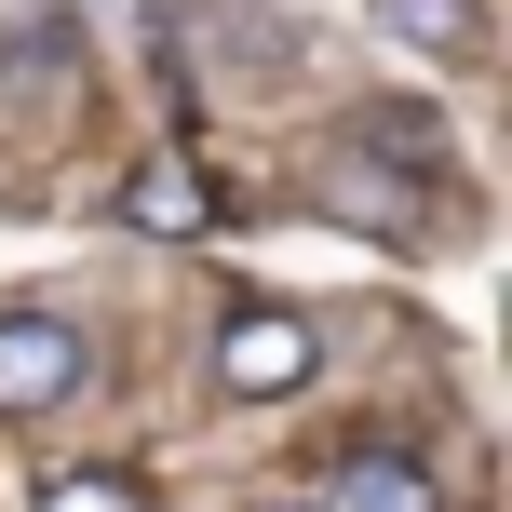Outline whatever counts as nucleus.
<instances>
[{
  "label": "nucleus",
  "instance_id": "nucleus-1",
  "mask_svg": "<svg viewBox=\"0 0 512 512\" xmlns=\"http://www.w3.org/2000/svg\"><path fill=\"white\" fill-rule=\"evenodd\" d=\"M324 378V337L297 324V310H230L216 324V391H243V405H283V391Z\"/></svg>",
  "mask_w": 512,
  "mask_h": 512
},
{
  "label": "nucleus",
  "instance_id": "nucleus-2",
  "mask_svg": "<svg viewBox=\"0 0 512 512\" xmlns=\"http://www.w3.org/2000/svg\"><path fill=\"white\" fill-rule=\"evenodd\" d=\"M81 378H95L81 324H54V310H0V418H54Z\"/></svg>",
  "mask_w": 512,
  "mask_h": 512
},
{
  "label": "nucleus",
  "instance_id": "nucleus-3",
  "mask_svg": "<svg viewBox=\"0 0 512 512\" xmlns=\"http://www.w3.org/2000/svg\"><path fill=\"white\" fill-rule=\"evenodd\" d=\"M122 216H135L149 243H203L216 216H230V189H216V176H203L189 149H149V162L122 176Z\"/></svg>",
  "mask_w": 512,
  "mask_h": 512
},
{
  "label": "nucleus",
  "instance_id": "nucleus-4",
  "mask_svg": "<svg viewBox=\"0 0 512 512\" xmlns=\"http://www.w3.org/2000/svg\"><path fill=\"white\" fill-rule=\"evenodd\" d=\"M378 27L432 68H486V0H378Z\"/></svg>",
  "mask_w": 512,
  "mask_h": 512
},
{
  "label": "nucleus",
  "instance_id": "nucleus-5",
  "mask_svg": "<svg viewBox=\"0 0 512 512\" xmlns=\"http://www.w3.org/2000/svg\"><path fill=\"white\" fill-rule=\"evenodd\" d=\"M324 512H445V499H432V472H418V459H378V445H364V459L324 472Z\"/></svg>",
  "mask_w": 512,
  "mask_h": 512
},
{
  "label": "nucleus",
  "instance_id": "nucleus-6",
  "mask_svg": "<svg viewBox=\"0 0 512 512\" xmlns=\"http://www.w3.org/2000/svg\"><path fill=\"white\" fill-rule=\"evenodd\" d=\"M41 512H149L135 472H41Z\"/></svg>",
  "mask_w": 512,
  "mask_h": 512
},
{
  "label": "nucleus",
  "instance_id": "nucleus-7",
  "mask_svg": "<svg viewBox=\"0 0 512 512\" xmlns=\"http://www.w3.org/2000/svg\"><path fill=\"white\" fill-rule=\"evenodd\" d=\"M310 203L351 216V230H405V189H364V176H310Z\"/></svg>",
  "mask_w": 512,
  "mask_h": 512
}]
</instances>
